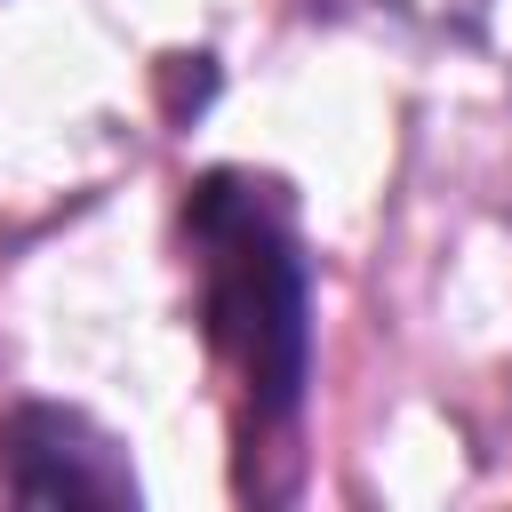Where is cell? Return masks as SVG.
I'll return each mask as SVG.
<instances>
[{"mask_svg":"<svg viewBox=\"0 0 512 512\" xmlns=\"http://www.w3.org/2000/svg\"><path fill=\"white\" fill-rule=\"evenodd\" d=\"M184 240L200 272L208 344L240 392V440H272L296 424L312 376V296H304L288 200L264 176L216 168L184 200Z\"/></svg>","mask_w":512,"mask_h":512,"instance_id":"1","label":"cell"},{"mask_svg":"<svg viewBox=\"0 0 512 512\" xmlns=\"http://www.w3.org/2000/svg\"><path fill=\"white\" fill-rule=\"evenodd\" d=\"M0 488L16 504H136V472H128V448L80 416V408H56V400H32L0 424Z\"/></svg>","mask_w":512,"mask_h":512,"instance_id":"2","label":"cell"},{"mask_svg":"<svg viewBox=\"0 0 512 512\" xmlns=\"http://www.w3.org/2000/svg\"><path fill=\"white\" fill-rule=\"evenodd\" d=\"M328 8H352V16H376L400 32H480V16H488V0H328Z\"/></svg>","mask_w":512,"mask_h":512,"instance_id":"3","label":"cell"}]
</instances>
